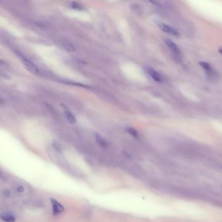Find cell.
I'll use <instances>...</instances> for the list:
<instances>
[{"label": "cell", "instance_id": "obj_1", "mask_svg": "<svg viewBox=\"0 0 222 222\" xmlns=\"http://www.w3.org/2000/svg\"><path fill=\"white\" fill-rule=\"evenodd\" d=\"M21 60L22 61V63L24 65V67H26V69L28 70L29 72L35 74H37L39 73V69L31 61L28 60V58H26L25 57H22L21 56Z\"/></svg>", "mask_w": 222, "mask_h": 222}, {"label": "cell", "instance_id": "obj_2", "mask_svg": "<svg viewBox=\"0 0 222 222\" xmlns=\"http://www.w3.org/2000/svg\"><path fill=\"white\" fill-rule=\"evenodd\" d=\"M165 43H166L168 48H170L173 54V57L176 58V60H180V50L175 44L173 41H171L170 39L165 40Z\"/></svg>", "mask_w": 222, "mask_h": 222}, {"label": "cell", "instance_id": "obj_3", "mask_svg": "<svg viewBox=\"0 0 222 222\" xmlns=\"http://www.w3.org/2000/svg\"><path fill=\"white\" fill-rule=\"evenodd\" d=\"M158 25L159 26V28H160L163 31H164L165 33H170V34H171L173 35H174V36H177V37H179L180 35L178 31L176 30L175 29L170 27V26L165 24V23H162V22H158Z\"/></svg>", "mask_w": 222, "mask_h": 222}, {"label": "cell", "instance_id": "obj_4", "mask_svg": "<svg viewBox=\"0 0 222 222\" xmlns=\"http://www.w3.org/2000/svg\"><path fill=\"white\" fill-rule=\"evenodd\" d=\"M50 201H51L52 210H53V212H54V214H60V213L64 212V210H65L64 206L62 205L60 202H58L57 200H55L54 199H50Z\"/></svg>", "mask_w": 222, "mask_h": 222}, {"label": "cell", "instance_id": "obj_5", "mask_svg": "<svg viewBox=\"0 0 222 222\" xmlns=\"http://www.w3.org/2000/svg\"><path fill=\"white\" fill-rule=\"evenodd\" d=\"M147 72L152 77V78L154 79V80L157 82H162V76L158 72H156V70H153L152 69H147Z\"/></svg>", "mask_w": 222, "mask_h": 222}, {"label": "cell", "instance_id": "obj_6", "mask_svg": "<svg viewBox=\"0 0 222 222\" xmlns=\"http://www.w3.org/2000/svg\"><path fill=\"white\" fill-rule=\"evenodd\" d=\"M1 218L5 222H15L16 218L13 214L8 212H4L1 214Z\"/></svg>", "mask_w": 222, "mask_h": 222}, {"label": "cell", "instance_id": "obj_7", "mask_svg": "<svg viewBox=\"0 0 222 222\" xmlns=\"http://www.w3.org/2000/svg\"><path fill=\"white\" fill-rule=\"evenodd\" d=\"M65 117L67 120L68 122H69L71 125H74L76 123V119L72 113L69 111H65Z\"/></svg>", "mask_w": 222, "mask_h": 222}, {"label": "cell", "instance_id": "obj_8", "mask_svg": "<svg viewBox=\"0 0 222 222\" xmlns=\"http://www.w3.org/2000/svg\"><path fill=\"white\" fill-rule=\"evenodd\" d=\"M61 43H62V45H63V46L64 47V48L65 50H67L68 52H73L76 50L75 46H74L72 43H70V42L63 40V41H62Z\"/></svg>", "mask_w": 222, "mask_h": 222}, {"label": "cell", "instance_id": "obj_9", "mask_svg": "<svg viewBox=\"0 0 222 222\" xmlns=\"http://www.w3.org/2000/svg\"><path fill=\"white\" fill-rule=\"evenodd\" d=\"M94 138H95L97 143H99L100 146L102 147H107L108 145L107 142H106V141L104 140V139L100 136V135L97 134V133H95V134H94Z\"/></svg>", "mask_w": 222, "mask_h": 222}, {"label": "cell", "instance_id": "obj_10", "mask_svg": "<svg viewBox=\"0 0 222 222\" xmlns=\"http://www.w3.org/2000/svg\"><path fill=\"white\" fill-rule=\"evenodd\" d=\"M199 65L203 67V69H205L206 71L211 70V67L210 66V65L208 63H206V62H199Z\"/></svg>", "mask_w": 222, "mask_h": 222}, {"label": "cell", "instance_id": "obj_11", "mask_svg": "<svg viewBox=\"0 0 222 222\" xmlns=\"http://www.w3.org/2000/svg\"><path fill=\"white\" fill-rule=\"evenodd\" d=\"M126 130L130 135L133 136V137H134V138H138V132H136V130L135 129H134L133 128H131V127H129V128H126Z\"/></svg>", "mask_w": 222, "mask_h": 222}, {"label": "cell", "instance_id": "obj_12", "mask_svg": "<svg viewBox=\"0 0 222 222\" xmlns=\"http://www.w3.org/2000/svg\"><path fill=\"white\" fill-rule=\"evenodd\" d=\"M0 77L5 79H11V77L7 74L6 73H4L3 72H0Z\"/></svg>", "mask_w": 222, "mask_h": 222}, {"label": "cell", "instance_id": "obj_13", "mask_svg": "<svg viewBox=\"0 0 222 222\" xmlns=\"http://www.w3.org/2000/svg\"><path fill=\"white\" fill-rule=\"evenodd\" d=\"M17 191L19 192H23V191H24V188H23V186H20L17 188Z\"/></svg>", "mask_w": 222, "mask_h": 222}, {"label": "cell", "instance_id": "obj_14", "mask_svg": "<svg viewBox=\"0 0 222 222\" xmlns=\"http://www.w3.org/2000/svg\"><path fill=\"white\" fill-rule=\"evenodd\" d=\"M72 7L75 9H79V5L78 4H76V3H72Z\"/></svg>", "mask_w": 222, "mask_h": 222}, {"label": "cell", "instance_id": "obj_15", "mask_svg": "<svg viewBox=\"0 0 222 222\" xmlns=\"http://www.w3.org/2000/svg\"><path fill=\"white\" fill-rule=\"evenodd\" d=\"M5 62L4 61V60H1V59H0V66H2V65H5Z\"/></svg>", "mask_w": 222, "mask_h": 222}, {"label": "cell", "instance_id": "obj_16", "mask_svg": "<svg viewBox=\"0 0 222 222\" xmlns=\"http://www.w3.org/2000/svg\"><path fill=\"white\" fill-rule=\"evenodd\" d=\"M4 194H5V195H10V192H9L8 190H6L4 191Z\"/></svg>", "mask_w": 222, "mask_h": 222}, {"label": "cell", "instance_id": "obj_17", "mask_svg": "<svg viewBox=\"0 0 222 222\" xmlns=\"http://www.w3.org/2000/svg\"><path fill=\"white\" fill-rule=\"evenodd\" d=\"M4 101H3V100L1 99V98H0V105H1V104H4Z\"/></svg>", "mask_w": 222, "mask_h": 222}]
</instances>
